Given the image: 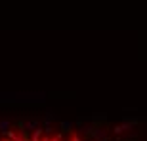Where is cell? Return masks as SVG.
I'll list each match as a JSON object with an SVG mask.
<instances>
[{
  "label": "cell",
  "instance_id": "6da1fadb",
  "mask_svg": "<svg viewBox=\"0 0 147 141\" xmlns=\"http://www.w3.org/2000/svg\"><path fill=\"white\" fill-rule=\"evenodd\" d=\"M103 139H107V132L101 126H96V130L92 134V141H103Z\"/></svg>",
  "mask_w": 147,
  "mask_h": 141
},
{
  "label": "cell",
  "instance_id": "7a4b0ae2",
  "mask_svg": "<svg viewBox=\"0 0 147 141\" xmlns=\"http://www.w3.org/2000/svg\"><path fill=\"white\" fill-rule=\"evenodd\" d=\"M23 122H25V130L27 132H34L40 126V120L38 118H27V120H23Z\"/></svg>",
  "mask_w": 147,
  "mask_h": 141
},
{
  "label": "cell",
  "instance_id": "3957f363",
  "mask_svg": "<svg viewBox=\"0 0 147 141\" xmlns=\"http://www.w3.org/2000/svg\"><path fill=\"white\" fill-rule=\"evenodd\" d=\"M90 120H92V124H96V126H99V124H105L107 122V114H101V113H96V114H92L90 116Z\"/></svg>",
  "mask_w": 147,
  "mask_h": 141
},
{
  "label": "cell",
  "instance_id": "277c9868",
  "mask_svg": "<svg viewBox=\"0 0 147 141\" xmlns=\"http://www.w3.org/2000/svg\"><path fill=\"white\" fill-rule=\"evenodd\" d=\"M126 130H134L130 124H120V126H115L113 132H115V136H120V134H124Z\"/></svg>",
  "mask_w": 147,
  "mask_h": 141
},
{
  "label": "cell",
  "instance_id": "5b68a950",
  "mask_svg": "<svg viewBox=\"0 0 147 141\" xmlns=\"http://www.w3.org/2000/svg\"><path fill=\"white\" fill-rule=\"evenodd\" d=\"M42 132H44V128H42V126H38L36 130L31 134V141H42Z\"/></svg>",
  "mask_w": 147,
  "mask_h": 141
},
{
  "label": "cell",
  "instance_id": "8992f818",
  "mask_svg": "<svg viewBox=\"0 0 147 141\" xmlns=\"http://www.w3.org/2000/svg\"><path fill=\"white\" fill-rule=\"evenodd\" d=\"M10 130H11V120H8V118L0 120V132L6 134V132H10Z\"/></svg>",
  "mask_w": 147,
  "mask_h": 141
},
{
  "label": "cell",
  "instance_id": "52a82bcc",
  "mask_svg": "<svg viewBox=\"0 0 147 141\" xmlns=\"http://www.w3.org/2000/svg\"><path fill=\"white\" fill-rule=\"evenodd\" d=\"M59 128H61V134H69V132H71V128H73V122L63 120V122L59 124Z\"/></svg>",
  "mask_w": 147,
  "mask_h": 141
},
{
  "label": "cell",
  "instance_id": "ba28073f",
  "mask_svg": "<svg viewBox=\"0 0 147 141\" xmlns=\"http://www.w3.org/2000/svg\"><path fill=\"white\" fill-rule=\"evenodd\" d=\"M122 124H130L132 128H134V126L138 124V118L136 116H134V118H130V116H122Z\"/></svg>",
  "mask_w": 147,
  "mask_h": 141
},
{
  "label": "cell",
  "instance_id": "9c48e42d",
  "mask_svg": "<svg viewBox=\"0 0 147 141\" xmlns=\"http://www.w3.org/2000/svg\"><path fill=\"white\" fill-rule=\"evenodd\" d=\"M4 136H6V139H10V141H17V139H19V134H16V132H13V130L6 132Z\"/></svg>",
  "mask_w": 147,
  "mask_h": 141
},
{
  "label": "cell",
  "instance_id": "30bf717a",
  "mask_svg": "<svg viewBox=\"0 0 147 141\" xmlns=\"http://www.w3.org/2000/svg\"><path fill=\"white\" fill-rule=\"evenodd\" d=\"M52 120H54V114L46 113V116H44V126H50V124H52Z\"/></svg>",
  "mask_w": 147,
  "mask_h": 141
},
{
  "label": "cell",
  "instance_id": "8fae6325",
  "mask_svg": "<svg viewBox=\"0 0 147 141\" xmlns=\"http://www.w3.org/2000/svg\"><path fill=\"white\" fill-rule=\"evenodd\" d=\"M44 134H46V136H52V134H54V128H52V124H50V126H44Z\"/></svg>",
  "mask_w": 147,
  "mask_h": 141
},
{
  "label": "cell",
  "instance_id": "7c38bea8",
  "mask_svg": "<svg viewBox=\"0 0 147 141\" xmlns=\"http://www.w3.org/2000/svg\"><path fill=\"white\" fill-rule=\"evenodd\" d=\"M71 141H80V136H78V134H73V137H71Z\"/></svg>",
  "mask_w": 147,
  "mask_h": 141
},
{
  "label": "cell",
  "instance_id": "4fadbf2b",
  "mask_svg": "<svg viewBox=\"0 0 147 141\" xmlns=\"http://www.w3.org/2000/svg\"><path fill=\"white\" fill-rule=\"evenodd\" d=\"M4 141H10V139H4Z\"/></svg>",
  "mask_w": 147,
  "mask_h": 141
},
{
  "label": "cell",
  "instance_id": "5bb4252c",
  "mask_svg": "<svg viewBox=\"0 0 147 141\" xmlns=\"http://www.w3.org/2000/svg\"><path fill=\"white\" fill-rule=\"evenodd\" d=\"M88 141H92V139H88Z\"/></svg>",
  "mask_w": 147,
  "mask_h": 141
}]
</instances>
